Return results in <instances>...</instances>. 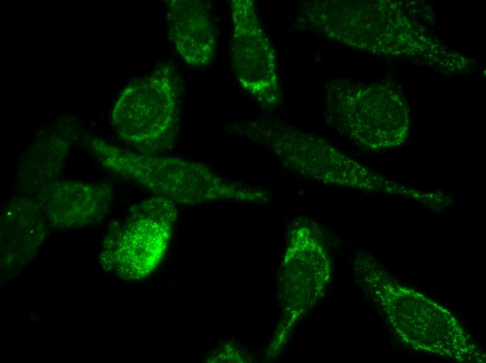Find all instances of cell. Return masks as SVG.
Segmentation results:
<instances>
[{
  "mask_svg": "<svg viewBox=\"0 0 486 363\" xmlns=\"http://www.w3.org/2000/svg\"><path fill=\"white\" fill-rule=\"evenodd\" d=\"M393 1H311L299 8L300 21L326 38L383 55L439 57L442 47Z\"/></svg>",
  "mask_w": 486,
  "mask_h": 363,
  "instance_id": "1",
  "label": "cell"
},
{
  "mask_svg": "<svg viewBox=\"0 0 486 363\" xmlns=\"http://www.w3.org/2000/svg\"><path fill=\"white\" fill-rule=\"evenodd\" d=\"M177 214L173 202L156 195L134 205L126 218L110 225L101 266L124 280L147 276L165 254Z\"/></svg>",
  "mask_w": 486,
  "mask_h": 363,
  "instance_id": "5",
  "label": "cell"
},
{
  "mask_svg": "<svg viewBox=\"0 0 486 363\" xmlns=\"http://www.w3.org/2000/svg\"><path fill=\"white\" fill-rule=\"evenodd\" d=\"M84 143L107 169L138 182L156 196L179 204L265 202L267 192L221 177L207 166L171 156L137 154L88 137Z\"/></svg>",
  "mask_w": 486,
  "mask_h": 363,
  "instance_id": "2",
  "label": "cell"
},
{
  "mask_svg": "<svg viewBox=\"0 0 486 363\" xmlns=\"http://www.w3.org/2000/svg\"><path fill=\"white\" fill-rule=\"evenodd\" d=\"M67 147L64 138L50 137L33 149L17 170V182L20 188L27 193H37L57 180Z\"/></svg>",
  "mask_w": 486,
  "mask_h": 363,
  "instance_id": "11",
  "label": "cell"
},
{
  "mask_svg": "<svg viewBox=\"0 0 486 363\" xmlns=\"http://www.w3.org/2000/svg\"><path fill=\"white\" fill-rule=\"evenodd\" d=\"M232 68L242 89L264 107L278 103L280 89L274 52L251 0L230 1Z\"/></svg>",
  "mask_w": 486,
  "mask_h": 363,
  "instance_id": "7",
  "label": "cell"
},
{
  "mask_svg": "<svg viewBox=\"0 0 486 363\" xmlns=\"http://www.w3.org/2000/svg\"><path fill=\"white\" fill-rule=\"evenodd\" d=\"M325 102L327 123L364 148H395L408 138L410 107L394 84L333 80L326 87Z\"/></svg>",
  "mask_w": 486,
  "mask_h": 363,
  "instance_id": "3",
  "label": "cell"
},
{
  "mask_svg": "<svg viewBox=\"0 0 486 363\" xmlns=\"http://www.w3.org/2000/svg\"><path fill=\"white\" fill-rule=\"evenodd\" d=\"M112 188L108 184L56 180L37 192L36 201L52 226L68 229L99 221L108 212Z\"/></svg>",
  "mask_w": 486,
  "mask_h": 363,
  "instance_id": "8",
  "label": "cell"
},
{
  "mask_svg": "<svg viewBox=\"0 0 486 363\" xmlns=\"http://www.w3.org/2000/svg\"><path fill=\"white\" fill-rule=\"evenodd\" d=\"M235 132L274 154L288 168L328 184L367 191L374 172L325 140L280 123L255 120L235 124Z\"/></svg>",
  "mask_w": 486,
  "mask_h": 363,
  "instance_id": "4",
  "label": "cell"
},
{
  "mask_svg": "<svg viewBox=\"0 0 486 363\" xmlns=\"http://www.w3.org/2000/svg\"><path fill=\"white\" fill-rule=\"evenodd\" d=\"M179 115L177 77L171 66H164L124 87L112 108L111 121L127 143L155 151L172 146Z\"/></svg>",
  "mask_w": 486,
  "mask_h": 363,
  "instance_id": "6",
  "label": "cell"
},
{
  "mask_svg": "<svg viewBox=\"0 0 486 363\" xmlns=\"http://www.w3.org/2000/svg\"><path fill=\"white\" fill-rule=\"evenodd\" d=\"M47 222L35 199L9 200L1 214V266L17 269L29 262L45 239Z\"/></svg>",
  "mask_w": 486,
  "mask_h": 363,
  "instance_id": "10",
  "label": "cell"
},
{
  "mask_svg": "<svg viewBox=\"0 0 486 363\" xmlns=\"http://www.w3.org/2000/svg\"><path fill=\"white\" fill-rule=\"evenodd\" d=\"M166 18L169 37L185 63L193 67L208 65L216 46L209 2L170 0Z\"/></svg>",
  "mask_w": 486,
  "mask_h": 363,
  "instance_id": "9",
  "label": "cell"
}]
</instances>
